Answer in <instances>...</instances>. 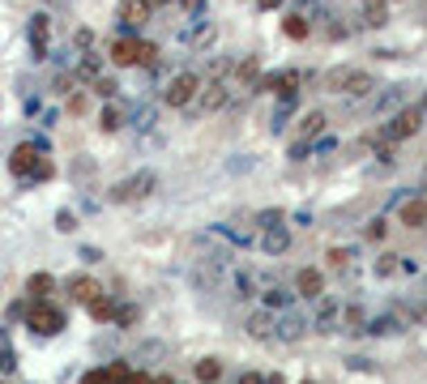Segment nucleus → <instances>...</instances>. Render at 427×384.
I'll return each instance as SVG.
<instances>
[{"label": "nucleus", "instance_id": "obj_1", "mask_svg": "<svg viewBox=\"0 0 427 384\" xmlns=\"http://www.w3.org/2000/svg\"><path fill=\"white\" fill-rule=\"evenodd\" d=\"M325 90L329 94H350V98H363L376 90V77L367 68H334L325 73Z\"/></svg>", "mask_w": 427, "mask_h": 384}, {"label": "nucleus", "instance_id": "obj_2", "mask_svg": "<svg viewBox=\"0 0 427 384\" xmlns=\"http://www.w3.org/2000/svg\"><path fill=\"white\" fill-rule=\"evenodd\" d=\"M197 90H201V73H192V68H180L167 82V90H163V102L167 107H188V102L197 98Z\"/></svg>", "mask_w": 427, "mask_h": 384}, {"label": "nucleus", "instance_id": "obj_3", "mask_svg": "<svg viewBox=\"0 0 427 384\" xmlns=\"http://www.w3.org/2000/svg\"><path fill=\"white\" fill-rule=\"evenodd\" d=\"M26 324H30L35 333H43V338H56V333L64 329V312H60V307H52L47 299H35L30 312H26Z\"/></svg>", "mask_w": 427, "mask_h": 384}, {"label": "nucleus", "instance_id": "obj_4", "mask_svg": "<svg viewBox=\"0 0 427 384\" xmlns=\"http://www.w3.org/2000/svg\"><path fill=\"white\" fill-rule=\"evenodd\" d=\"M419 128H423V107H401L385 128H381V141H406V137H415L419 133Z\"/></svg>", "mask_w": 427, "mask_h": 384}, {"label": "nucleus", "instance_id": "obj_5", "mask_svg": "<svg viewBox=\"0 0 427 384\" xmlns=\"http://www.w3.org/2000/svg\"><path fill=\"white\" fill-rule=\"evenodd\" d=\"M154 184H158V175H154V171H137V175H129V179H120V184L111 188V201H116V205H129V201H141V196H149V192H154Z\"/></svg>", "mask_w": 427, "mask_h": 384}, {"label": "nucleus", "instance_id": "obj_6", "mask_svg": "<svg viewBox=\"0 0 427 384\" xmlns=\"http://www.w3.org/2000/svg\"><path fill=\"white\" fill-rule=\"evenodd\" d=\"M299 86H304V73H299V68H282V73L265 77V82H257V90H273L278 98H295Z\"/></svg>", "mask_w": 427, "mask_h": 384}, {"label": "nucleus", "instance_id": "obj_7", "mask_svg": "<svg viewBox=\"0 0 427 384\" xmlns=\"http://www.w3.org/2000/svg\"><path fill=\"white\" fill-rule=\"evenodd\" d=\"M39 163H43V154H39L30 141H26V145H17V149L9 154V171H13V175H35V171H39Z\"/></svg>", "mask_w": 427, "mask_h": 384}, {"label": "nucleus", "instance_id": "obj_8", "mask_svg": "<svg viewBox=\"0 0 427 384\" xmlns=\"http://www.w3.org/2000/svg\"><path fill=\"white\" fill-rule=\"evenodd\" d=\"M197 94H201V107H206V111H222L231 102V86L227 82H201Z\"/></svg>", "mask_w": 427, "mask_h": 384}, {"label": "nucleus", "instance_id": "obj_9", "mask_svg": "<svg viewBox=\"0 0 427 384\" xmlns=\"http://www.w3.org/2000/svg\"><path fill=\"white\" fill-rule=\"evenodd\" d=\"M295 295L308 299V303H316V299L325 295V277H320V269H299V277H295Z\"/></svg>", "mask_w": 427, "mask_h": 384}, {"label": "nucleus", "instance_id": "obj_10", "mask_svg": "<svg viewBox=\"0 0 427 384\" xmlns=\"http://www.w3.org/2000/svg\"><path fill=\"white\" fill-rule=\"evenodd\" d=\"M111 64H116V68H133V64H137V39H133V35H120V39L111 43Z\"/></svg>", "mask_w": 427, "mask_h": 384}, {"label": "nucleus", "instance_id": "obj_11", "mask_svg": "<svg viewBox=\"0 0 427 384\" xmlns=\"http://www.w3.org/2000/svg\"><path fill=\"white\" fill-rule=\"evenodd\" d=\"M401 226L406 230H423L427 226V201L423 196H410L406 205H401Z\"/></svg>", "mask_w": 427, "mask_h": 384}, {"label": "nucleus", "instance_id": "obj_12", "mask_svg": "<svg viewBox=\"0 0 427 384\" xmlns=\"http://www.w3.org/2000/svg\"><path fill=\"white\" fill-rule=\"evenodd\" d=\"M69 295L78 299V303H90L94 295H103V286H98L90 273H73V277H69Z\"/></svg>", "mask_w": 427, "mask_h": 384}, {"label": "nucleus", "instance_id": "obj_13", "mask_svg": "<svg viewBox=\"0 0 427 384\" xmlns=\"http://www.w3.org/2000/svg\"><path fill=\"white\" fill-rule=\"evenodd\" d=\"M116 17H120V21H124V26H129V30H133V26H145V21H149V9L141 5V0H120Z\"/></svg>", "mask_w": 427, "mask_h": 384}, {"label": "nucleus", "instance_id": "obj_14", "mask_svg": "<svg viewBox=\"0 0 427 384\" xmlns=\"http://www.w3.org/2000/svg\"><path fill=\"white\" fill-rule=\"evenodd\" d=\"M282 30H287V39H295V43H299V39H308V35H312V21H308L304 13H287V17H282Z\"/></svg>", "mask_w": 427, "mask_h": 384}, {"label": "nucleus", "instance_id": "obj_15", "mask_svg": "<svg viewBox=\"0 0 427 384\" xmlns=\"http://www.w3.org/2000/svg\"><path fill=\"white\" fill-rule=\"evenodd\" d=\"M52 291H56V277H52V273H30V277H26V295H30V299H47Z\"/></svg>", "mask_w": 427, "mask_h": 384}, {"label": "nucleus", "instance_id": "obj_16", "mask_svg": "<svg viewBox=\"0 0 427 384\" xmlns=\"http://www.w3.org/2000/svg\"><path fill=\"white\" fill-rule=\"evenodd\" d=\"M192 376H197L201 384H214V380L222 376V363H218V358H201V363L192 367Z\"/></svg>", "mask_w": 427, "mask_h": 384}, {"label": "nucleus", "instance_id": "obj_17", "mask_svg": "<svg viewBox=\"0 0 427 384\" xmlns=\"http://www.w3.org/2000/svg\"><path fill=\"white\" fill-rule=\"evenodd\" d=\"M299 133H304V141H308V137H320V133H325V111H308L304 120H299Z\"/></svg>", "mask_w": 427, "mask_h": 384}, {"label": "nucleus", "instance_id": "obj_18", "mask_svg": "<svg viewBox=\"0 0 427 384\" xmlns=\"http://www.w3.org/2000/svg\"><path fill=\"white\" fill-rule=\"evenodd\" d=\"M269 324H273V316H269V312H261V316H253V320H248V333H253L257 342H269V338H273V333H269Z\"/></svg>", "mask_w": 427, "mask_h": 384}, {"label": "nucleus", "instance_id": "obj_19", "mask_svg": "<svg viewBox=\"0 0 427 384\" xmlns=\"http://www.w3.org/2000/svg\"><path fill=\"white\" fill-rule=\"evenodd\" d=\"M86 307H90V316H94V320H111V316H116V312H111V299H107V295H94V299H90Z\"/></svg>", "mask_w": 427, "mask_h": 384}, {"label": "nucleus", "instance_id": "obj_20", "mask_svg": "<svg viewBox=\"0 0 427 384\" xmlns=\"http://www.w3.org/2000/svg\"><path fill=\"white\" fill-rule=\"evenodd\" d=\"M278 338H282V342H299V338H304V320H299V316H287L282 329H278Z\"/></svg>", "mask_w": 427, "mask_h": 384}, {"label": "nucleus", "instance_id": "obj_21", "mask_svg": "<svg viewBox=\"0 0 427 384\" xmlns=\"http://www.w3.org/2000/svg\"><path fill=\"white\" fill-rule=\"evenodd\" d=\"M98 128H103V133H116V128H120V111L103 107V111H98Z\"/></svg>", "mask_w": 427, "mask_h": 384}, {"label": "nucleus", "instance_id": "obj_22", "mask_svg": "<svg viewBox=\"0 0 427 384\" xmlns=\"http://www.w3.org/2000/svg\"><path fill=\"white\" fill-rule=\"evenodd\" d=\"M154 60H158V47L145 43V39H137V64H154Z\"/></svg>", "mask_w": 427, "mask_h": 384}, {"label": "nucleus", "instance_id": "obj_23", "mask_svg": "<svg viewBox=\"0 0 427 384\" xmlns=\"http://www.w3.org/2000/svg\"><path fill=\"white\" fill-rule=\"evenodd\" d=\"M385 230H389V226H385V218H372V222L363 226V235H367L372 244H381V239H385Z\"/></svg>", "mask_w": 427, "mask_h": 384}, {"label": "nucleus", "instance_id": "obj_24", "mask_svg": "<svg viewBox=\"0 0 427 384\" xmlns=\"http://www.w3.org/2000/svg\"><path fill=\"white\" fill-rule=\"evenodd\" d=\"M137 316H141L137 307H133V303H124L120 312H116V324H120V329H129V324H137Z\"/></svg>", "mask_w": 427, "mask_h": 384}, {"label": "nucleus", "instance_id": "obj_25", "mask_svg": "<svg viewBox=\"0 0 427 384\" xmlns=\"http://www.w3.org/2000/svg\"><path fill=\"white\" fill-rule=\"evenodd\" d=\"M287 291H278V286H273V291H265V307H269V312H273V307H287Z\"/></svg>", "mask_w": 427, "mask_h": 384}, {"label": "nucleus", "instance_id": "obj_26", "mask_svg": "<svg viewBox=\"0 0 427 384\" xmlns=\"http://www.w3.org/2000/svg\"><path fill=\"white\" fill-rule=\"evenodd\" d=\"M129 372H133V367H129V363H124V358H116V363L107 367V380H111V384H120V380H124V376H129Z\"/></svg>", "mask_w": 427, "mask_h": 384}, {"label": "nucleus", "instance_id": "obj_27", "mask_svg": "<svg viewBox=\"0 0 427 384\" xmlns=\"http://www.w3.org/2000/svg\"><path fill=\"white\" fill-rule=\"evenodd\" d=\"M265 248H269V252H282V248H287V230H269V235H265Z\"/></svg>", "mask_w": 427, "mask_h": 384}, {"label": "nucleus", "instance_id": "obj_28", "mask_svg": "<svg viewBox=\"0 0 427 384\" xmlns=\"http://www.w3.org/2000/svg\"><path fill=\"white\" fill-rule=\"evenodd\" d=\"M94 94H98V98H116V82H111V77H98V82H94Z\"/></svg>", "mask_w": 427, "mask_h": 384}, {"label": "nucleus", "instance_id": "obj_29", "mask_svg": "<svg viewBox=\"0 0 427 384\" xmlns=\"http://www.w3.org/2000/svg\"><path fill=\"white\" fill-rule=\"evenodd\" d=\"M235 291H239V299H253V295H248V291H253V273H239L235 277Z\"/></svg>", "mask_w": 427, "mask_h": 384}, {"label": "nucleus", "instance_id": "obj_30", "mask_svg": "<svg viewBox=\"0 0 427 384\" xmlns=\"http://www.w3.org/2000/svg\"><path fill=\"white\" fill-rule=\"evenodd\" d=\"M82 384H111V380H107V372H103V367H94V372H86V376H82Z\"/></svg>", "mask_w": 427, "mask_h": 384}, {"label": "nucleus", "instance_id": "obj_31", "mask_svg": "<svg viewBox=\"0 0 427 384\" xmlns=\"http://www.w3.org/2000/svg\"><path fill=\"white\" fill-rule=\"evenodd\" d=\"M367 26H385V9L381 5H367Z\"/></svg>", "mask_w": 427, "mask_h": 384}, {"label": "nucleus", "instance_id": "obj_32", "mask_svg": "<svg viewBox=\"0 0 427 384\" xmlns=\"http://www.w3.org/2000/svg\"><path fill=\"white\" fill-rule=\"evenodd\" d=\"M120 384H149V376H145V372H129V376H124Z\"/></svg>", "mask_w": 427, "mask_h": 384}, {"label": "nucleus", "instance_id": "obj_33", "mask_svg": "<svg viewBox=\"0 0 427 384\" xmlns=\"http://www.w3.org/2000/svg\"><path fill=\"white\" fill-rule=\"evenodd\" d=\"M346 256H350V252H342V248H334V252H329V265H338V269H342V265H346Z\"/></svg>", "mask_w": 427, "mask_h": 384}, {"label": "nucleus", "instance_id": "obj_34", "mask_svg": "<svg viewBox=\"0 0 427 384\" xmlns=\"http://www.w3.org/2000/svg\"><path fill=\"white\" fill-rule=\"evenodd\" d=\"M235 384H265V376H257V372H244Z\"/></svg>", "mask_w": 427, "mask_h": 384}, {"label": "nucleus", "instance_id": "obj_35", "mask_svg": "<svg viewBox=\"0 0 427 384\" xmlns=\"http://www.w3.org/2000/svg\"><path fill=\"white\" fill-rule=\"evenodd\" d=\"M0 372H13V354L9 350H0Z\"/></svg>", "mask_w": 427, "mask_h": 384}, {"label": "nucleus", "instance_id": "obj_36", "mask_svg": "<svg viewBox=\"0 0 427 384\" xmlns=\"http://www.w3.org/2000/svg\"><path fill=\"white\" fill-rule=\"evenodd\" d=\"M56 226H60V230H73V214H56Z\"/></svg>", "mask_w": 427, "mask_h": 384}, {"label": "nucleus", "instance_id": "obj_37", "mask_svg": "<svg viewBox=\"0 0 427 384\" xmlns=\"http://www.w3.org/2000/svg\"><path fill=\"white\" fill-rule=\"evenodd\" d=\"M141 5H145L149 13H154V9H167V5H171V0H141Z\"/></svg>", "mask_w": 427, "mask_h": 384}, {"label": "nucleus", "instance_id": "obj_38", "mask_svg": "<svg viewBox=\"0 0 427 384\" xmlns=\"http://www.w3.org/2000/svg\"><path fill=\"white\" fill-rule=\"evenodd\" d=\"M257 5H261V9H278V5H282V0H257Z\"/></svg>", "mask_w": 427, "mask_h": 384}, {"label": "nucleus", "instance_id": "obj_39", "mask_svg": "<svg viewBox=\"0 0 427 384\" xmlns=\"http://www.w3.org/2000/svg\"><path fill=\"white\" fill-rule=\"evenodd\" d=\"M419 107H423V116H427V98H423V102H419Z\"/></svg>", "mask_w": 427, "mask_h": 384}, {"label": "nucleus", "instance_id": "obj_40", "mask_svg": "<svg viewBox=\"0 0 427 384\" xmlns=\"http://www.w3.org/2000/svg\"><path fill=\"white\" fill-rule=\"evenodd\" d=\"M304 384H312V380H304Z\"/></svg>", "mask_w": 427, "mask_h": 384}]
</instances>
